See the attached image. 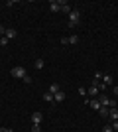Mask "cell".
<instances>
[{
  "instance_id": "27",
  "label": "cell",
  "mask_w": 118,
  "mask_h": 132,
  "mask_svg": "<svg viewBox=\"0 0 118 132\" xmlns=\"http://www.w3.org/2000/svg\"><path fill=\"white\" fill-rule=\"evenodd\" d=\"M114 95H116V97H118V87H114Z\"/></svg>"
},
{
  "instance_id": "4",
  "label": "cell",
  "mask_w": 118,
  "mask_h": 132,
  "mask_svg": "<svg viewBox=\"0 0 118 132\" xmlns=\"http://www.w3.org/2000/svg\"><path fill=\"white\" fill-rule=\"evenodd\" d=\"M61 6H63V0H61V2L51 0V2H49V12H61Z\"/></svg>"
},
{
  "instance_id": "3",
  "label": "cell",
  "mask_w": 118,
  "mask_h": 132,
  "mask_svg": "<svg viewBox=\"0 0 118 132\" xmlns=\"http://www.w3.org/2000/svg\"><path fill=\"white\" fill-rule=\"evenodd\" d=\"M87 95H89L90 99H96V97L101 95V91H98V87H96V83H90V87L87 89Z\"/></svg>"
},
{
  "instance_id": "5",
  "label": "cell",
  "mask_w": 118,
  "mask_h": 132,
  "mask_svg": "<svg viewBox=\"0 0 118 132\" xmlns=\"http://www.w3.org/2000/svg\"><path fill=\"white\" fill-rule=\"evenodd\" d=\"M108 118H110V122L118 120V109L116 106H110V109H108Z\"/></svg>"
},
{
  "instance_id": "25",
  "label": "cell",
  "mask_w": 118,
  "mask_h": 132,
  "mask_svg": "<svg viewBox=\"0 0 118 132\" xmlns=\"http://www.w3.org/2000/svg\"><path fill=\"white\" fill-rule=\"evenodd\" d=\"M0 36H6V28L2 26V24H0Z\"/></svg>"
},
{
  "instance_id": "7",
  "label": "cell",
  "mask_w": 118,
  "mask_h": 132,
  "mask_svg": "<svg viewBox=\"0 0 118 132\" xmlns=\"http://www.w3.org/2000/svg\"><path fill=\"white\" fill-rule=\"evenodd\" d=\"M112 75H110V73H106V75H102V85H104V87H108V85H112Z\"/></svg>"
},
{
  "instance_id": "20",
  "label": "cell",
  "mask_w": 118,
  "mask_h": 132,
  "mask_svg": "<svg viewBox=\"0 0 118 132\" xmlns=\"http://www.w3.org/2000/svg\"><path fill=\"white\" fill-rule=\"evenodd\" d=\"M93 81H102V73H101V71H96V73H95V79H93Z\"/></svg>"
},
{
  "instance_id": "22",
  "label": "cell",
  "mask_w": 118,
  "mask_h": 132,
  "mask_svg": "<svg viewBox=\"0 0 118 132\" xmlns=\"http://www.w3.org/2000/svg\"><path fill=\"white\" fill-rule=\"evenodd\" d=\"M22 81H24V83H26V85H30V83H32V77H30V75H26V77H24V79H22Z\"/></svg>"
},
{
  "instance_id": "13",
  "label": "cell",
  "mask_w": 118,
  "mask_h": 132,
  "mask_svg": "<svg viewBox=\"0 0 118 132\" xmlns=\"http://www.w3.org/2000/svg\"><path fill=\"white\" fill-rule=\"evenodd\" d=\"M69 44H71V45H77L79 44V36H75V34H73V36H69Z\"/></svg>"
},
{
  "instance_id": "2",
  "label": "cell",
  "mask_w": 118,
  "mask_h": 132,
  "mask_svg": "<svg viewBox=\"0 0 118 132\" xmlns=\"http://www.w3.org/2000/svg\"><path fill=\"white\" fill-rule=\"evenodd\" d=\"M10 73H12V77L14 79H24L28 73H26V67H22V65H18V67H12L10 69Z\"/></svg>"
},
{
  "instance_id": "24",
  "label": "cell",
  "mask_w": 118,
  "mask_h": 132,
  "mask_svg": "<svg viewBox=\"0 0 118 132\" xmlns=\"http://www.w3.org/2000/svg\"><path fill=\"white\" fill-rule=\"evenodd\" d=\"M102 132H114V130H112V126H108V124H106V126L102 128Z\"/></svg>"
},
{
  "instance_id": "11",
  "label": "cell",
  "mask_w": 118,
  "mask_h": 132,
  "mask_svg": "<svg viewBox=\"0 0 118 132\" xmlns=\"http://www.w3.org/2000/svg\"><path fill=\"white\" fill-rule=\"evenodd\" d=\"M57 91H59V85H57V83H51L49 89H47V93H51V95H55Z\"/></svg>"
},
{
  "instance_id": "16",
  "label": "cell",
  "mask_w": 118,
  "mask_h": 132,
  "mask_svg": "<svg viewBox=\"0 0 118 132\" xmlns=\"http://www.w3.org/2000/svg\"><path fill=\"white\" fill-rule=\"evenodd\" d=\"M35 69H43V59H41V57H39V59H35Z\"/></svg>"
},
{
  "instance_id": "21",
  "label": "cell",
  "mask_w": 118,
  "mask_h": 132,
  "mask_svg": "<svg viewBox=\"0 0 118 132\" xmlns=\"http://www.w3.org/2000/svg\"><path fill=\"white\" fill-rule=\"evenodd\" d=\"M32 130L34 132H41V124H32Z\"/></svg>"
},
{
  "instance_id": "23",
  "label": "cell",
  "mask_w": 118,
  "mask_h": 132,
  "mask_svg": "<svg viewBox=\"0 0 118 132\" xmlns=\"http://www.w3.org/2000/svg\"><path fill=\"white\" fill-rule=\"evenodd\" d=\"M110 126H112V130H114V132H118V120H114Z\"/></svg>"
},
{
  "instance_id": "10",
  "label": "cell",
  "mask_w": 118,
  "mask_h": 132,
  "mask_svg": "<svg viewBox=\"0 0 118 132\" xmlns=\"http://www.w3.org/2000/svg\"><path fill=\"white\" fill-rule=\"evenodd\" d=\"M89 105H90V109H95V110L101 109V103H98V99H90V101H89Z\"/></svg>"
},
{
  "instance_id": "18",
  "label": "cell",
  "mask_w": 118,
  "mask_h": 132,
  "mask_svg": "<svg viewBox=\"0 0 118 132\" xmlns=\"http://www.w3.org/2000/svg\"><path fill=\"white\" fill-rule=\"evenodd\" d=\"M8 42H10V39L6 38V36H2V38H0V45H2V47H4V45H8Z\"/></svg>"
},
{
  "instance_id": "12",
  "label": "cell",
  "mask_w": 118,
  "mask_h": 132,
  "mask_svg": "<svg viewBox=\"0 0 118 132\" xmlns=\"http://www.w3.org/2000/svg\"><path fill=\"white\" fill-rule=\"evenodd\" d=\"M73 10V8H71V6H69V2H65V0H63V6H61V12H65V14H69V12Z\"/></svg>"
},
{
  "instance_id": "17",
  "label": "cell",
  "mask_w": 118,
  "mask_h": 132,
  "mask_svg": "<svg viewBox=\"0 0 118 132\" xmlns=\"http://www.w3.org/2000/svg\"><path fill=\"white\" fill-rule=\"evenodd\" d=\"M79 95L83 97V99H87L89 95H87V87H79Z\"/></svg>"
},
{
  "instance_id": "1",
  "label": "cell",
  "mask_w": 118,
  "mask_h": 132,
  "mask_svg": "<svg viewBox=\"0 0 118 132\" xmlns=\"http://www.w3.org/2000/svg\"><path fill=\"white\" fill-rule=\"evenodd\" d=\"M79 22H81V10L75 8V10L69 12V28H75Z\"/></svg>"
},
{
  "instance_id": "14",
  "label": "cell",
  "mask_w": 118,
  "mask_h": 132,
  "mask_svg": "<svg viewBox=\"0 0 118 132\" xmlns=\"http://www.w3.org/2000/svg\"><path fill=\"white\" fill-rule=\"evenodd\" d=\"M43 101H47V103H53V95L45 91V93H43Z\"/></svg>"
},
{
  "instance_id": "6",
  "label": "cell",
  "mask_w": 118,
  "mask_h": 132,
  "mask_svg": "<svg viewBox=\"0 0 118 132\" xmlns=\"http://www.w3.org/2000/svg\"><path fill=\"white\" fill-rule=\"evenodd\" d=\"M65 101V93L63 91H57L55 95H53V103H63Z\"/></svg>"
},
{
  "instance_id": "9",
  "label": "cell",
  "mask_w": 118,
  "mask_h": 132,
  "mask_svg": "<svg viewBox=\"0 0 118 132\" xmlns=\"http://www.w3.org/2000/svg\"><path fill=\"white\" fill-rule=\"evenodd\" d=\"M16 36H18V32L14 30V28H6V38L8 39H14Z\"/></svg>"
},
{
  "instance_id": "19",
  "label": "cell",
  "mask_w": 118,
  "mask_h": 132,
  "mask_svg": "<svg viewBox=\"0 0 118 132\" xmlns=\"http://www.w3.org/2000/svg\"><path fill=\"white\" fill-rule=\"evenodd\" d=\"M59 44H61V45H67V44H69V36H65V38H59Z\"/></svg>"
},
{
  "instance_id": "8",
  "label": "cell",
  "mask_w": 118,
  "mask_h": 132,
  "mask_svg": "<svg viewBox=\"0 0 118 132\" xmlns=\"http://www.w3.org/2000/svg\"><path fill=\"white\" fill-rule=\"evenodd\" d=\"M41 118H43V114H41V112H38V110L32 114V122H34V124H39V122H41Z\"/></svg>"
},
{
  "instance_id": "15",
  "label": "cell",
  "mask_w": 118,
  "mask_h": 132,
  "mask_svg": "<svg viewBox=\"0 0 118 132\" xmlns=\"http://www.w3.org/2000/svg\"><path fill=\"white\" fill-rule=\"evenodd\" d=\"M98 114L101 116H108V106H101V109H98Z\"/></svg>"
},
{
  "instance_id": "26",
  "label": "cell",
  "mask_w": 118,
  "mask_h": 132,
  "mask_svg": "<svg viewBox=\"0 0 118 132\" xmlns=\"http://www.w3.org/2000/svg\"><path fill=\"white\" fill-rule=\"evenodd\" d=\"M0 132H12V130H10V128H6V126H2V128H0Z\"/></svg>"
}]
</instances>
